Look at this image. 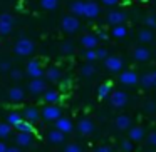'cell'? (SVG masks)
<instances>
[{
	"label": "cell",
	"instance_id": "obj_1",
	"mask_svg": "<svg viewBox=\"0 0 156 152\" xmlns=\"http://www.w3.org/2000/svg\"><path fill=\"white\" fill-rule=\"evenodd\" d=\"M14 52L17 55H20V57H29V55H32L35 52V44L32 40H29V39H20V40L15 42L14 45Z\"/></svg>",
	"mask_w": 156,
	"mask_h": 152
},
{
	"label": "cell",
	"instance_id": "obj_2",
	"mask_svg": "<svg viewBox=\"0 0 156 152\" xmlns=\"http://www.w3.org/2000/svg\"><path fill=\"white\" fill-rule=\"evenodd\" d=\"M109 102L114 109H122L128 105L129 102V97L124 90H112L111 95H109Z\"/></svg>",
	"mask_w": 156,
	"mask_h": 152
},
{
	"label": "cell",
	"instance_id": "obj_3",
	"mask_svg": "<svg viewBox=\"0 0 156 152\" xmlns=\"http://www.w3.org/2000/svg\"><path fill=\"white\" fill-rule=\"evenodd\" d=\"M79 27H81V22H79L77 17H74V15H66V17H62L61 29L66 34H74V32L79 30Z\"/></svg>",
	"mask_w": 156,
	"mask_h": 152
},
{
	"label": "cell",
	"instance_id": "obj_4",
	"mask_svg": "<svg viewBox=\"0 0 156 152\" xmlns=\"http://www.w3.org/2000/svg\"><path fill=\"white\" fill-rule=\"evenodd\" d=\"M41 115H42V119H44V120L55 122L57 119L62 117V110H61V107H59V105H45V107L42 109Z\"/></svg>",
	"mask_w": 156,
	"mask_h": 152
},
{
	"label": "cell",
	"instance_id": "obj_5",
	"mask_svg": "<svg viewBox=\"0 0 156 152\" xmlns=\"http://www.w3.org/2000/svg\"><path fill=\"white\" fill-rule=\"evenodd\" d=\"M14 29V17L10 14H0V35H9Z\"/></svg>",
	"mask_w": 156,
	"mask_h": 152
},
{
	"label": "cell",
	"instance_id": "obj_6",
	"mask_svg": "<svg viewBox=\"0 0 156 152\" xmlns=\"http://www.w3.org/2000/svg\"><path fill=\"white\" fill-rule=\"evenodd\" d=\"M47 90V84H45L44 79H32L29 82V92L32 95H41Z\"/></svg>",
	"mask_w": 156,
	"mask_h": 152
},
{
	"label": "cell",
	"instance_id": "obj_7",
	"mask_svg": "<svg viewBox=\"0 0 156 152\" xmlns=\"http://www.w3.org/2000/svg\"><path fill=\"white\" fill-rule=\"evenodd\" d=\"M27 74H29V77H32V79H42L44 70H42V65L37 59H34V60H30L27 64Z\"/></svg>",
	"mask_w": 156,
	"mask_h": 152
},
{
	"label": "cell",
	"instance_id": "obj_8",
	"mask_svg": "<svg viewBox=\"0 0 156 152\" xmlns=\"http://www.w3.org/2000/svg\"><path fill=\"white\" fill-rule=\"evenodd\" d=\"M55 130H59V132H62V134H71L72 130H74V124H72V120L71 119H67V117H61V119H57L55 120Z\"/></svg>",
	"mask_w": 156,
	"mask_h": 152
},
{
	"label": "cell",
	"instance_id": "obj_9",
	"mask_svg": "<svg viewBox=\"0 0 156 152\" xmlns=\"http://www.w3.org/2000/svg\"><path fill=\"white\" fill-rule=\"evenodd\" d=\"M104 65L108 70L111 72H121L122 65H124V62H122L121 57H116V55H109L108 59L104 60Z\"/></svg>",
	"mask_w": 156,
	"mask_h": 152
},
{
	"label": "cell",
	"instance_id": "obj_10",
	"mask_svg": "<svg viewBox=\"0 0 156 152\" xmlns=\"http://www.w3.org/2000/svg\"><path fill=\"white\" fill-rule=\"evenodd\" d=\"M119 82L122 85H136L139 82V75L134 70H124L119 75Z\"/></svg>",
	"mask_w": 156,
	"mask_h": 152
},
{
	"label": "cell",
	"instance_id": "obj_11",
	"mask_svg": "<svg viewBox=\"0 0 156 152\" xmlns=\"http://www.w3.org/2000/svg\"><path fill=\"white\" fill-rule=\"evenodd\" d=\"M126 22V14L121 10H111L108 14V24L116 27V25H124Z\"/></svg>",
	"mask_w": 156,
	"mask_h": 152
},
{
	"label": "cell",
	"instance_id": "obj_12",
	"mask_svg": "<svg viewBox=\"0 0 156 152\" xmlns=\"http://www.w3.org/2000/svg\"><path fill=\"white\" fill-rule=\"evenodd\" d=\"M77 132L81 135H91L92 132H94V122L87 117L81 119V120L77 122Z\"/></svg>",
	"mask_w": 156,
	"mask_h": 152
},
{
	"label": "cell",
	"instance_id": "obj_13",
	"mask_svg": "<svg viewBox=\"0 0 156 152\" xmlns=\"http://www.w3.org/2000/svg\"><path fill=\"white\" fill-rule=\"evenodd\" d=\"M99 44V39L98 35L94 34H87V35H82L81 37V45L86 49V50H96Z\"/></svg>",
	"mask_w": 156,
	"mask_h": 152
},
{
	"label": "cell",
	"instance_id": "obj_14",
	"mask_svg": "<svg viewBox=\"0 0 156 152\" xmlns=\"http://www.w3.org/2000/svg\"><path fill=\"white\" fill-rule=\"evenodd\" d=\"M133 57L138 62H148L149 59H151V50H149L146 45H138V47H134Z\"/></svg>",
	"mask_w": 156,
	"mask_h": 152
},
{
	"label": "cell",
	"instance_id": "obj_15",
	"mask_svg": "<svg viewBox=\"0 0 156 152\" xmlns=\"http://www.w3.org/2000/svg\"><path fill=\"white\" fill-rule=\"evenodd\" d=\"M99 14H101V7H99V4H96V2H92V0H89V2L84 4V17L96 19Z\"/></svg>",
	"mask_w": 156,
	"mask_h": 152
},
{
	"label": "cell",
	"instance_id": "obj_16",
	"mask_svg": "<svg viewBox=\"0 0 156 152\" xmlns=\"http://www.w3.org/2000/svg\"><path fill=\"white\" fill-rule=\"evenodd\" d=\"M139 84L144 89H154L156 87V70L146 72L143 77H139Z\"/></svg>",
	"mask_w": 156,
	"mask_h": 152
},
{
	"label": "cell",
	"instance_id": "obj_17",
	"mask_svg": "<svg viewBox=\"0 0 156 152\" xmlns=\"http://www.w3.org/2000/svg\"><path fill=\"white\" fill-rule=\"evenodd\" d=\"M144 137H146L144 127H141V125H134V127L129 129V140H131L133 144H134V142H141Z\"/></svg>",
	"mask_w": 156,
	"mask_h": 152
},
{
	"label": "cell",
	"instance_id": "obj_18",
	"mask_svg": "<svg viewBox=\"0 0 156 152\" xmlns=\"http://www.w3.org/2000/svg\"><path fill=\"white\" fill-rule=\"evenodd\" d=\"M131 124H133V120H131L129 115H118L116 120H114V127L118 129V130H129V129H131Z\"/></svg>",
	"mask_w": 156,
	"mask_h": 152
},
{
	"label": "cell",
	"instance_id": "obj_19",
	"mask_svg": "<svg viewBox=\"0 0 156 152\" xmlns=\"http://www.w3.org/2000/svg\"><path fill=\"white\" fill-rule=\"evenodd\" d=\"M22 117H24L25 122H30V124H34V122H37L39 119H41V112H39L37 107H27L24 110V114H22Z\"/></svg>",
	"mask_w": 156,
	"mask_h": 152
},
{
	"label": "cell",
	"instance_id": "obj_20",
	"mask_svg": "<svg viewBox=\"0 0 156 152\" xmlns=\"http://www.w3.org/2000/svg\"><path fill=\"white\" fill-rule=\"evenodd\" d=\"M15 142H17V145H20V147H30L32 142H34V134L19 132V134L15 135Z\"/></svg>",
	"mask_w": 156,
	"mask_h": 152
},
{
	"label": "cell",
	"instance_id": "obj_21",
	"mask_svg": "<svg viewBox=\"0 0 156 152\" xmlns=\"http://www.w3.org/2000/svg\"><path fill=\"white\" fill-rule=\"evenodd\" d=\"M44 102H47V105H57V102H61V94L57 90L47 89L44 92Z\"/></svg>",
	"mask_w": 156,
	"mask_h": 152
},
{
	"label": "cell",
	"instance_id": "obj_22",
	"mask_svg": "<svg viewBox=\"0 0 156 152\" xmlns=\"http://www.w3.org/2000/svg\"><path fill=\"white\" fill-rule=\"evenodd\" d=\"M9 99H10L12 102H22L25 99V92H24V89L22 87H12V89H9Z\"/></svg>",
	"mask_w": 156,
	"mask_h": 152
},
{
	"label": "cell",
	"instance_id": "obj_23",
	"mask_svg": "<svg viewBox=\"0 0 156 152\" xmlns=\"http://www.w3.org/2000/svg\"><path fill=\"white\" fill-rule=\"evenodd\" d=\"M84 4L86 2H81V0H76L69 5V10L74 17H84Z\"/></svg>",
	"mask_w": 156,
	"mask_h": 152
},
{
	"label": "cell",
	"instance_id": "obj_24",
	"mask_svg": "<svg viewBox=\"0 0 156 152\" xmlns=\"http://www.w3.org/2000/svg\"><path fill=\"white\" fill-rule=\"evenodd\" d=\"M153 32L149 30V29H141V30L138 32V40L141 42V45H146V44H151L153 42Z\"/></svg>",
	"mask_w": 156,
	"mask_h": 152
},
{
	"label": "cell",
	"instance_id": "obj_25",
	"mask_svg": "<svg viewBox=\"0 0 156 152\" xmlns=\"http://www.w3.org/2000/svg\"><path fill=\"white\" fill-rule=\"evenodd\" d=\"M47 139H49V142H51V144L57 145V144H62V142H64L66 135L62 134V132H59V130H55V129H52V130L47 134Z\"/></svg>",
	"mask_w": 156,
	"mask_h": 152
},
{
	"label": "cell",
	"instance_id": "obj_26",
	"mask_svg": "<svg viewBox=\"0 0 156 152\" xmlns=\"http://www.w3.org/2000/svg\"><path fill=\"white\" fill-rule=\"evenodd\" d=\"M44 75H45V79H47L49 82H57L62 74H61V69L59 67H49L47 70L44 72Z\"/></svg>",
	"mask_w": 156,
	"mask_h": 152
},
{
	"label": "cell",
	"instance_id": "obj_27",
	"mask_svg": "<svg viewBox=\"0 0 156 152\" xmlns=\"http://www.w3.org/2000/svg\"><path fill=\"white\" fill-rule=\"evenodd\" d=\"M112 92V85L109 84V82H106V84H101L98 87V97L99 99H106L108 95H111Z\"/></svg>",
	"mask_w": 156,
	"mask_h": 152
},
{
	"label": "cell",
	"instance_id": "obj_28",
	"mask_svg": "<svg viewBox=\"0 0 156 152\" xmlns=\"http://www.w3.org/2000/svg\"><path fill=\"white\" fill-rule=\"evenodd\" d=\"M22 120H24V117H22V114H19V112H10V114L7 115V124L12 125V127L19 125Z\"/></svg>",
	"mask_w": 156,
	"mask_h": 152
},
{
	"label": "cell",
	"instance_id": "obj_29",
	"mask_svg": "<svg viewBox=\"0 0 156 152\" xmlns=\"http://www.w3.org/2000/svg\"><path fill=\"white\" fill-rule=\"evenodd\" d=\"M111 35L114 39H124L126 35H128V29H126L124 25H116V27H112Z\"/></svg>",
	"mask_w": 156,
	"mask_h": 152
},
{
	"label": "cell",
	"instance_id": "obj_30",
	"mask_svg": "<svg viewBox=\"0 0 156 152\" xmlns=\"http://www.w3.org/2000/svg\"><path fill=\"white\" fill-rule=\"evenodd\" d=\"M41 7L47 12H52L59 7V0H41Z\"/></svg>",
	"mask_w": 156,
	"mask_h": 152
},
{
	"label": "cell",
	"instance_id": "obj_31",
	"mask_svg": "<svg viewBox=\"0 0 156 152\" xmlns=\"http://www.w3.org/2000/svg\"><path fill=\"white\" fill-rule=\"evenodd\" d=\"M15 129H17L19 132H24V134H34V127H32L30 122H25L22 120L19 125H15Z\"/></svg>",
	"mask_w": 156,
	"mask_h": 152
},
{
	"label": "cell",
	"instance_id": "obj_32",
	"mask_svg": "<svg viewBox=\"0 0 156 152\" xmlns=\"http://www.w3.org/2000/svg\"><path fill=\"white\" fill-rule=\"evenodd\" d=\"M96 74V69H94V65L92 64H86V65H82V69H81V75H84V77H92V75Z\"/></svg>",
	"mask_w": 156,
	"mask_h": 152
},
{
	"label": "cell",
	"instance_id": "obj_33",
	"mask_svg": "<svg viewBox=\"0 0 156 152\" xmlns=\"http://www.w3.org/2000/svg\"><path fill=\"white\" fill-rule=\"evenodd\" d=\"M10 134H12V125H9L7 122H5V124H0V140L9 137Z\"/></svg>",
	"mask_w": 156,
	"mask_h": 152
},
{
	"label": "cell",
	"instance_id": "obj_34",
	"mask_svg": "<svg viewBox=\"0 0 156 152\" xmlns=\"http://www.w3.org/2000/svg\"><path fill=\"white\" fill-rule=\"evenodd\" d=\"M61 50L64 55H71L72 52H74V44H72V42H64V44L61 45Z\"/></svg>",
	"mask_w": 156,
	"mask_h": 152
},
{
	"label": "cell",
	"instance_id": "obj_35",
	"mask_svg": "<svg viewBox=\"0 0 156 152\" xmlns=\"http://www.w3.org/2000/svg\"><path fill=\"white\" fill-rule=\"evenodd\" d=\"M121 149L122 152H133L134 150V144L129 139H124V140H121Z\"/></svg>",
	"mask_w": 156,
	"mask_h": 152
},
{
	"label": "cell",
	"instance_id": "obj_36",
	"mask_svg": "<svg viewBox=\"0 0 156 152\" xmlns=\"http://www.w3.org/2000/svg\"><path fill=\"white\" fill-rule=\"evenodd\" d=\"M64 152H82V149H81V145H79V144L72 142V144H67L64 147Z\"/></svg>",
	"mask_w": 156,
	"mask_h": 152
},
{
	"label": "cell",
	"instance_id": "obj_37",
	"mask_svg": "<svg viewBox=\"0 0 156 152\" xmlns=\"http://www.w3.org/2000/svg\"><path fill=\"white\" fill-rule=\"evenodd\" d=\"M144 25L151 30V29H156V17H153V15H149V17L144 19Z\"/></svg>",
	"mask_w": 156,
	"mask_h": 152
},
{
	"label": "cell",
	"instance_id": "obj_38",
	"mask_svg": "<svg viewBox=\"0 0 156 152\" xmlns=\"http://www.w3.org/2000/svg\"><path fill=\"white\" fill-rule=\"evenodd\" d=\"M84 57H86V60H87L89 64H92L94 60H98V57H96V50H86Z\"/></svg>",
	"mask_w": 156,
	"mask_h": 152
},
{
	"label": "cell",
	"instance_id": "obj_39",
	"mask_svg": "<svg viewBox=\"0 0 156 152\" xmlns=\"http://www.w3.org/2000/svg\"><path fill=\"white\" fill-rule=\"evenodd\" d=\"M146 140H148V144H149V145L156 147V130L149 132V134H148V137H146Z\"/></svg>",
	"mask_w": 156,
	"mask_h": 152
},
{
	"label": "cell",
	"instance_id": "obj_40",
	"mask_svg": "<svg viewBox=\"0 0 156 152\" xmlns=\"http://www.w3.org/2000/svg\"><path fill=\"white\" fill-rule=\"evenodd\" d=\"M96 57L106 60V59L109 57V55H108V50H106V49H96Z\"/></svg>",
	"mask_w": 156,
	"mask_h": 152
},
{
	"label": "cell",
	"instance_id": "obj_41",
	"mask_svg": "<svg viewBox=\"0 0 156 152\" xmlns=\"http://www.w3.org/2000/svg\"><path fill=\"white\" fill-rule=\"evenodd\" d=\"M10 77L14 79V80H20V79L24 77V72L19 70V69H14V70L10 72Z\"/></svg>",
	"mask_w": 156,
	"mask_h": 152
},
{
	"label": "cell",
	"instance_id": "obj_42",
	"mask_svg": "<svg viewBox=\"0 0 156 152\" xmlns=\"http://www.w3.org/2000/svg\"><path fill=\"white\" fill-rule=\"evenodd\" d=\"M9 70H10V62L0 60V72H9Z\"/></svg>",
	"mask_w": 156,
	"mask_h": 152
},
{
	"label": "cell",
	"instance_id": "obj_43",
	"mask_svg": "<svg viewBox=\"0 0 156 152\" xmlns=\"http://www.w3.org/2000/svg\"><path fill=\"white\" fill-rule=\"evenodd\" d=\"M94 152H114V150H112V147H109V145H99V147L94 149Z\"/></svg>",
	"mask_w": 156,
	"mask_h": 152
},
{
	"label": "cell",
	"instance_id": "obj_44",
	"mask_svg": "<svg viewBox=\"0 0 156 152\" xmlns=\"http://www.w3.org/2000/svg\"><path fill=\"white\" fill-rule=\"evenodd\" d=\"M104 5H108V7H112V5H116V4H119V0H101Z\"/></svg>",
	"mask_w": 156,
	"mask_h": 152
},
{
	"label": "cell",
	"instance_id": "obj_45",
	"mask_svg": "<svg viewBox=\"0 0 156 152\" xmlns=\"http://www.w3.org/2000/svg\"><path fill=\"white\" fill-rule=\"evenodd\" d=\"M146 110H149V112H153V110H156V104H153L151 100L146 104Z\"/></svg>",
	"mask_w": 156,
	"mask_h": 152
},
{
	"label": "cell",
	"instance_id": "obj_46",
	"mask_svg": "<svg viewBox=\"0 0 156 152\" xmlns=\"http://www.w3.org/2000/svg\"><path fill=\"white\" fill-rule=\"evenodd\" d=\"M5 152H20V149L19 147H7V150Z\"/></svg>",
	"mask_w": 156,
	"mask_h": 152
},
{
	"label": "cell",
	"instance_id": "obj_47",
	"mask_svg": "<svg viewBox=\"0 0 156 152\" xmlns=\"http://www.w3.org/2000/svg\"><path fill=\"white\" fill-rule=\"evenodd\" d=\"M5 150H7V145H5V142L0 140V152H5Z\"/></svg>",
	"mask_w": 156,
	"mask_h": 152
},
{
	"label": "cell",
	"instance_id": "obj_48",
	"mask_svg": "<svg viewBox=\"0 0 156 152\" xmlns=\"http://www.w3.org/2000/svg\"><path fill=\"white\" fill-rule=\"evenodd\" d=\"M98 39H102V40H104V39H108V35L104 34V32H101V34H99V37Z\"/></svg>",
	"mask_w": 156,
	"mask_h": 152
}]
</instances>
